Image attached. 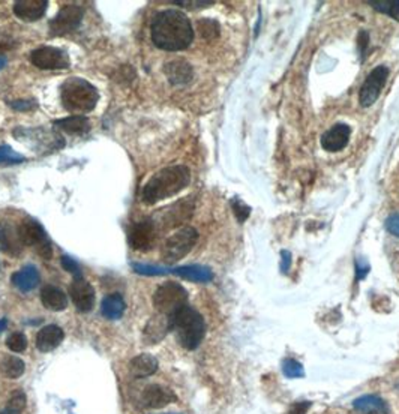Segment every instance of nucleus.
Here are the masks:
<instances>
[{"instance_id":"obj_1","label":"nucleus","mask_w":399,"mask_h":414,"mask_svg":"<svg viewBox=\"0 0 399 414\" xmlns=\"http://www.w3.org/2000/svg\"><path fill=\"white\" fill-rule=\"evenodd\" d=\"M153 44L165 51H181L191 46L194 29L189 18L176 9L161 11L153 17L152 27Z\"/></svg>"},{"instance_id":"obj_2","label":"nucleus","mask_w":399,"mask_h":414,"mask_svg":"<svg viewBox=\"0 0 399 414\" xmlns=\"http://www.w3.org/2000/svg\"><path fill=\"white\" fill-rule=\"evenodd\" d=\"M191 180V173L185 165H174L156 173L141 191V200L146 205H155L158 201L170 198L185 189Z\"/></svg>"},{"instance_id":"obj_3","label":"nucleus","mask_w":399,"mask_h":414,"mask_svg":"<svg viewBox=\"0 0 399 414\" xmlns=\"http://www.w3.org/2000/svg\"><path fill=\"white\" fill-rule=\"evenodd\" d=\"M172 331H174L178 344L183 348L194 350L203 341L206 324L194 308L185 305L172 317Z\"/></svg>"},{"instance_id":"obj_4","label":"nucleus","mask_w":399,"mask_h":414,"mask_svg":"<svg viewBox=\"0 0 399 414\" xmlns=\"http://www.w3.org/2000/svg\"><path fill=\"white\" fill-rule=\"evenodd\" d=\"M62 104L71 113H89L97 107L99 95L86 80L72 77L62 84Z\"/></svg>"},{"instance_id":"obj_5","label":"nucleus","mask_w":399,"mask_h":414,"mask_svg":"<svg viewBox=\"0 0 399 414\" xmlns=\"http://www.w3.org/2000/svg\"><path fill=\"white\" fill-rule=\"evenodd\" d=\"M188 291L181 284L165 282L153 294V306L158 314L172 318L178 310L186 305Z\"/></svg>"},{"instance_id":"obj_6","label":"nucleus","mask_w":399,"mask_h":414,"mask_svg":"<svg viewBox=\"0 0 399 414\" xmlns=\"http://www.w3.org/2000/svg\"><path fill=\"white\" fill-rule=\"evenodd\" d=\"M198 240V233L192 227H183L168 237L162 247V258L167 263H176L188 256Z\"/></svg>"},{"instance_id":"obj_7","label":"nucleus","mask_w":399,"mask_h":414,"mask_svg":"<svg viewBox=\"0 0 399 414\" xmlns=\"http://www.w3.org/2000/svg\"><path fill=\"white\" fill-rule=\"evenodd\" d=\"M18 237L23 245L36 248L39 256L44 260H50L52 256V249L47 237V233L38 221L35 219H24L20 222L17 227Z\"/></svg>"},{"instance_id":"obj_8","label":"nucleus","mask_w":399,"mask_h":414,"mask_svg":"<svg viewBox=\"0 0 399 414\" xmlns=\"http://www.w3.org/2000/svg\"><path fill=\"white\" fill-rule=\"evenodd\" d=\"M388 77V69L384 65L377 67L370 72V76L366 77L365 83L360 88L359 101L362 107H371V105L378 99L383 88L386 86V81Z\"/></svg>"},{"instance_id":"obj_9","label":"nucleus","mask_w":399,"mask_h":414,"mask_svg":"<svg viewBox=\"0 0 399 414\" xmlns=\"http://www.w3.org/2000/svg\"><path fill=\"white\" fill-rule=\"evenodd\" d=\"M30 62L39 69H66L69 67L66 53L56 47H42L31 51Z\"/></svg>"},{"instance_id":"obj_10","label":"nucleus","mask_w":399,"mask_h":414,"mask_svg":"<svg viewBox=\"0 0 399 414\" xmlns=\"http://www.w3.org/2000/svg\"><path fill=\"white\" fill-rule=\"evenodd\" d=\"M83 20V8L78 5H66L50 21L51 35H66L76 30Z\"/></svg>"},{"instance_id":"obj_11","label":"nucleus","mask_w":399,"mask_h":414,"mask_svg":"<svg viewBox=\"0 0 399 414\" xmlns=\"http://www.w3.org/2000/svg\"><path fill=\"white\" fill-rule=\"evenodd\" d=\"M156 240V230L152 221H140L130 231V245L135 251H149Z\"/></svg>"},{"instance_id":"obj_12","label":"nucleus","mask_w":399,"mask_h":414,"mask_svg":"<svg viewBox=\"0 0 399 414\" xmlns=\"http://www.w3.org/2000/svg\"><path fill=\"white\" fill-rule=\"evenodd\" d=\"M69 294L74 305L81 312H89L94 306V290L93 287L81 278H76L69 287Z\"/></svg>"},{"instance_id":"obj_13","label":"nucleus","mask_w":399,"mask_h":414,"mask_svg":"<svg viewBox=\"0 0 399 414\" xmlns=\"http://www.w3.org/2000/svg\"><path fill=\"white\" fill-rule=\"evenodd\" d=\"M351 128L345 123H336L321 137V146L328 152H340L349 144Z\"/></svg>"},{"instance_id":"obj_14","label":"nucleus","mask_w":399,"mask_h":414,"mask_svg":"<svg viewBox=\"0 0 399 414\" xmlns=\"http://www.w3.org/2000/svg\"><path fill=\"white\" fill-rule=\"evenodd\" d=\"M174 401L176 395L170 389L158 385L147 386L141 395L143 406L147 408H162Z\"/></svg>"},{"instance_id":"obj_15","label":"nucleus","mask_w":399,"mask_h":414,"mask_svg":"<svg viewBox=\"0 0 399 414\" xmlns=\"http://www.w3.org/2000/svg\"><path fill=\"white\" fill-rule=\"evenodd\" d=\"M47 0H18L14 4V14L24 21H36L46 14Z\"/></svg>"},{"instance_id":"obj_16","label":"nucleus","mask_w":399,"mask_h":414,"mask_svg":"<svg viewBox=\"0 0 399 414\" xmlns=\"http://www.w3.org/2000/svg\"><path fill=\"white\" fill-rule=\"evenodd\" d=\"M63 331L59 326L50 324L46 326L44 329H41L36 336V347L41 350V352H51L56 347L60 345L63 341Z\"/></svg>"},{"instance_id":"obj_17","label":"nucleus","mask_w":399,"mask_h":414,"mask_svg":"<svg viewBox=\"0 0 399 414\" xmlns=\"http://www.w3.org/2000/svg\"><path fill=\"white\" fill-rule=\"evenodd\" d=\"M39 273L35 266H26L10 276V281L20 291H31L39 284Z\"/></svg>"},{"instance_id":"obj_18","label":"nucleus","mask_w":399,"mask_h":414,"mask_svg":"<svg viewBox=\"0 0 399 414\" xmlns=\"http://www.w3.org/2000/svg\"><path fill=\"white\" fill-rule=\"evenodd\" d=\"M165 74L173 84H185L192 78V68L185 60H173L165 65Z\"/></svg>"},{"instance_id":"obj_19","label":"nucleus","mask_w":399,"mask_h":414,"mask_svg":"<svg viewBox=\"0 0 399 414\" xmlns=\"http://www.w3.org/2000/svg\"><path fill=\"white\" fill-rule=\"evenodd\" d=\"M41 301L50 311H63L68 306V297L55 285H47L41 293Z\"/></svg>"},{"instance_id":"obj_20","label":"nucleus","mask_w":399,"mask_h":414,"mask_svg":"<svg viewBox=\"0 0 399 414\" xmlns=\"http://www.w3.org/2000/svg\"><path fill=\"white\" fill-rule=\"evenodd\" d=\"M0 247L4 248L5 252L10 254V256H18L21 248H23V243H21L18 237L17 227L0 224Z\"/></svg>"},{"instance_id":"obj_21","label":"nucleus","mask_w":399,"mask_h":414,"mask_svg":"<svg viewBox=\"0 0 399 414\" xmlns=\"http://www.w3.org/2000/svg\"><path fill=\"white\" fill-rule=\"evenodd\" d=\"M170 273H174L177 276H181V278L192 281V282H209V281L214 280L212 270H210L209 268H204V266H198V264L170 269Z\"/></svg>"},{"instance_id":"obj_22","label":"nucleus","mask_w":399,"mask_h":414,"mask_svg":"<svg viewBox=\"0 0 399 414\" xmlns=\"http://www.w3.org/2000/svg\"><path fill=\"white\" fill-rule=\"evenodd\" d=\"M158 369V360L150 354H140L131 360L130 371L131 374L136 378L149 377L156 373Z\"/></svg>"},{"instance_id":"obj_23","label":"nucleus","mask_w":399,"mask_h":414,"mask_svg":"<svg viewBox=\"0 0 399 414\" xmlns=\"http://www.w3.org/2000/svg\"><path fill=\"white\" fill-rule=\"evenodd\" d=\"M353 407L357 411H362L366 414H388V408L386 402L375 395H366L354 399Z\"/></svg>"},{"instance_id":"obj_24","label":"nucleus","mask_w":399,"mask_h":414,"mask_svg":"<svg viewBox=\"0 0 399 414\" xmlns=\"http://www.w3.org/2000/svg\"><path fill=\"white\" fill-rule=\"evenodd\" d=\"M56 126L71 135H83L90 131V122L84 116H69V118L57 120Z\"/></svg>"},{"instance_id":"obj_25","label":"nucleus","mask_w":399,"mask_h":414,"mask_svg":"<svg viewBox=\"0 0 399 414\" xmlns=\"http://www.w3.org/2000/svg\"><path fill=\"white\" fill-rule=\"evenodd\" d=\"M172 331V318H168L165 315H156L153 317L150 323L146 327V338L153 344L160 339L164 338V335Z\"/></svg>"},{"instance_id":"obj_26","label":"nucleus","mask_w":399,"mask_h":414,"mask_svg":"<svg viewBox=\"0 0 399 414\" xmlns=\"http://www.w3.org/2000/svg\"><path fill=\"white\" fill-rule=\"evenodd\" d=\"M125 310H126V305H125V301L122 299V296L110 294L107 297H104L101 311L105 318H108V320H118V318L123 315Z\"/></svg>"},{"instance_id":"obj_27","label":"nucleus","mask_w":399,"mask_h":414,"mask_svg":"<svg viewBox=\"0 0 399 414\" xmlns=\"http://www.w3.org/2000/svg\"><path fill=\"white\" fill-rule=\"evenodd\" d=\"M0 371L8 378H18L24 374V362L15 356H6L0 362Z\"/></svg>"},{"instance_id":"obj_28","label":"nucleus","mask_w":399,"mask_h":414,"mask_svg":"<svg viewBox=\"0 0 399 414\" xmlns=\"http://www.w3.org/2000/svg\"><path fill=\"white\" fill-rule=\"evenodd\" d=\"M370 5L380 13L399 20V0H375V2H370Z\"/></svg>"},{"instance_id":"obj_29","label":"nucleus","mask_w":399,"mask_h":414,"mask_svg":"<svg viewBox=\"0 0 399 414\" xmlns=\"http://www.w3.org/2000/svg\"><path fill=\"white\" fill-rule=\"evenodd\" d=\"M198 32H200V35H202L207 41L218 38V35H219V25H218V21L209 20V18L200 20L198 21Z\"/></svg>"},{"instance_id":"obj_30","label":"nucleus","mask_w":399,"mask_h":414,"mask_svg":"<svg viewBox=\"0 0 399 414\" xmlns=\"http://www.w3.org/2000/svg\"><path fill=\"white\" fill-rule=\"evenodd\" d=\"M282 371L288 378H299L303 377V366L294 359H286L282 362Z\"/></svg>"},{"instance_id":"obj_31","label":"nucleus","mask_w":399,"mask_h":414,"mask_svg":"<svg viewBox=\"0 0 399 414\" xmlns=\"http://www.w3.org/2000/svg\"><path fill=\"white\" fill-rule=\"evenodd\" d=\"M6 345H8L9 350H13V352L21 353V352H24V350L27 348V338H26L24 333H20V332L13 333V335H10L8 338Z\"/></svg>"},{"instance_id":"obj_32","label":"nucleus","mask_w":399,"mask_h":414,"mask_svg":"<svg viewBox=\"0 0 399 414\" xmlns=\"http://www.w3.org/2000/svg\"><path fill=\"white\" fill-rule=\"evenodd\" d=\"M24 156L17 153L13 149L4 146L0 147V164H20L24 161Z\"/></svg>"},{"instance_id":"obj_33","label":"nucleus","mask_w":399,"mask_h":414,"mask_svg":"<svg viewBox=\"0 0 399 414\" xmlns=\"http://www.w3.org/2000/svg\"><path fill=\"white\" fill-rule=\"evenodd\" d=\"M24 406H26L24 394H21V392H15V394L9 398L8 406L5 410L10 411L13 414H20L21 411L24 410Z\"/></svg>"},{"instance_id":"obj_34","label":"nucleus","mask_w":399,"mask_h":414,"mask_svg":"<svg viewBox=\"0 0 399 414\" xmlns=\"http://www.w3.org/2000/svg\"><path fill=\"white\" fill-rule=\"evenodd\" d=\"M132 268L136 273H141V275H165V273H170V269H165V268H158V266H149V264H139V263H134Z\"/></svg>"},{"instance_id":"obj_35","label":"nucleus","mask_w":399,"mask_h":414,"mask_svg":"<svg viewBox=\"0 0 399 414\" xmlns=\"http://www.w3.org/2000/svg\"><path fill=\"white\" fill-rule=\"evenodd\" d=\"M62 266L66 272H69V273H72L74 276H76V278H81V269L78 266V263L74 258L66 257V256L62 257Z\"/></svg>"},{"instance_id":"obj_36","label":"nucleus","mask_w":399,"mask_h":414,"mask_svg":"<svg viewBox=\"0 0 399 414\" xmlns=\"http://www.w3.org/2000/svg\"><path fill=\"white\" fill-rule=\"evenodd\" d=\"M231 206H233V210H234V214H236V216H237L239 221L244 222L249 216V207L246 205L241 203L240 200H233V201H231Z\"/></svg>"},{"instance_id":"obj_37","label":"nucleus","mask_w":399,"mask_h":414,"mask_svg":"<svg viewBox=\"0 0 399 414\" xmlns=\"http://www.w3.org/2000/svg\"><path fill=\"white\" fill-rule=\"evenodd\" d=\"M386 228L391 235L399 237V215L388 216L386 221Z\"/></svg>"},{"instance_id":"obj_38","label":"nucleus","mask_w":399,"mask_h":414,"mask_svg":"<svg viewBox=\"0 0 399 414\" xmlns=\"http://www.w3.org/2000/svg\"><path fill=\"white\" fill-rule=\"evenodd\" d=\"M311 407V402L308 401H303V402H296L291 408L288 414H307L308 408Z\"/></svg>"},{"instance_id":"obj_39","label":"nucleus","mask_w":399,"mask_h":414,"mask_svg":"<svg viewBox=\"0 0 399 414\" xmlns=\"http://www.w3.org/2000/svg\"><path fill=\"white\" fill-rule=\"evenodd\" d=\"M10 107L15 110H31L36 107V102L34 101H14L10 102Z\"/></svg>"},{"instance_id":"obj_40","label":"nucleus","mask_w":399,"mask_h":414,"mask_svg":"<svg viewBox=\"0 0 399 414\" xmlns=\"http://www.w3.org/2000/svg\"><path fill=\"white\" fill-rule=\"evenodd\" d=\"M281 256H282V270L287 272L288 266H290V261H291V254L287 251H282Z\"/></svg>"},{"instance_id":"obj_41","label":"nucleus","mask_w":399,"mask_h":414,"mask_svg":"<svg viewBox=\"0 0 399 414\" xmlns=\"http://www.w3.org/2000/svg\"><path fill=\"white\" fill-rule=\"evenodd\" d=\"M6 327H8V320L6 318H2V320H0V333H2Z\"/></svg>"},{"instance_id":"obj_42","label":"nucleus","mask_w":399,"mask_h":414,"mask_svg":"<svg viewBox=\"0 0 399 414\" xmlns=\"http://www.w3.org/2000/svg\"><path fill=\"white\" fill-rule=\"evenodd\" d=\"M0 414H13V413H10V411H8V410H4V411H2V413H0Z\"/></svg>"}]
</instances>
